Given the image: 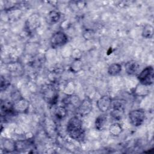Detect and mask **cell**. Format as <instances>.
<instances>
[{
  "label": "cell",
  "instance_id": "obj_1",
  "mask_svg": "<svg viewBox=\"0 0 154 154\" xmlns=\"http://www.w3.org/2000/svg\"><path fill=\"white\" fill-rule=\"evenodd\" d=\"M66 130L69 136L75 140L82 141L85 137L82 122L77 116H73L68 120Z\"/></svg>",
  "mask_w": 154,
  "mask_h": 154
},
{
  "label": "cell",
  "instance_id": "obj_2",
  "mask_svg": "<svg viewBox=\"0 0 154 154\" xmlns=\"http://www.w3.org/2000/svg\"><path fill=\"white\" fill-rule=\"evenodd\" d=\"M42 93L43 99L51 105H55L57 103L58 93L57 89L51 84H46L42 87Z\"/></svg>",
  "mask_w": 154,
  "mask_h": 154
},
{
  "label": "cell",
  "instance_id": "obj_3",
  "mask_svg": "<svg viewBox=\"0 0 154 154\" xmlns=\"http://www.w3.org/2000/svg\"><path fill=\"white\" fill-rule=\"evenodd\" d=\"M137 78L140 84L148 87L151 85L154 81L153 67L152 66H147L138 74Z\"/></svg>",
  "mask_w": 154,
  "mask_h": 154
},
{
  "label": "cell",
  "instance_id": "obj_4",
  "mask_svg": "<svg viewBox=\"0 0 154 154\" xmlns=\"http://www.w3.org/2000/svg\"><path fill=\"white\" fill-rule=\"evenodd\" d=\"M68 42V36L63 31H57L52 34L50 43L52 48L56 49L65 45Z\"/></svg>",
  "mask_w": 154,
  "mask_h": 154
},
{
  "label": "cell",
  "instance_id": "obj_5",
  "mask_svg": "<svg viewBox=\"0 0 154 154\" xmlns=\"http://www.w3.org/2000/svg\"><path fill=\"white\" fill-rule=\"evenodd\" d=\"M145 117V112L142 109L131 110L128 114V117L131 123L136 127L140 126L143 123Z\"/></svg>",
  "mask_w": 154,
  "mask_h": 154
},
{
  "label": "cell",
  "instance_id": "obj_6",
  "mask_svg": "<svg viewBox=\"0 0 154 154\" xmlns=\"http://www.w3.org/2000/svg\"><path fill=\"white\" fill-rule=\"evenodd\" d=\"M112 99L108 95L101 96L96 102V106L98 109L102 112H106L111 109L112 105Z\"/></svg>",
  "mask_w": 154,
  "mask_h": 154
},
{
  "label": "cell",
  "instance_id": "obj_7",
  "mask_svg": "<svg viewBox=\"0 0 154 154\" xmlns=\"http://www.w3.org/2000/svg\"><path fill=\"white\" fill-rule=\"evenodd\" d=\"M110 109V115L115 120H120L125 113V107L123 105L119 102L112 103Z\"/></svg>",
  "mask_w": 154,
  "mask_h": 154
},
{
  "label": "cell",
  "instance_id": "obj_8",
  "mask_svg": "<svg viewBox=\"0 0 154 154\" xmlns=\"http://www.w3.org/2000/svg\"><path fill=\"white\" fill-rule=\"evenodd\" d=\"M92 109L93 105L91 100L89 98L86 97L82 101H81L77 108V111L81 116H85L91 112Z\"/></svg>",
  "mask_w": 154,
  "mask_h": 154
},
{
  "label": "cell",
  "instance_id": "obj_9",
  "mask_svg": "<svg viewBox=\"0 0 154 154\" xmlns=\"http://www.w3.org/2000/svg\"><path fill=\"white\" fill-rule=\"evenodd\" d=\"M40 24L39 16L36 14L31 15L26 20L25 28L28 32H31L37 28Z\"/></svg>",
  "mask_w": 154,
  "mask_h": 154
},
{
  "label": "cell",
  "instance_id": "obj_10",
  "mask_svg": "<svg viewBox=\"0 0 154 154\" xmlns=\"http://www.w3.org/2000/svg\"><path fill=\"white\" fill-rule=\"evenodd\" d=\"M125 71L129 75H135L138 73L140 69V64L134 60H131L125 64Z\"/></svg>",
  "mask_w": 154,
  "mask_h": 154
},
{
  "label": "cell",
  "instance_id": "obj_11",
  "mask_svg": "<svg viewBox=\"0 0 154 154\" xmlns=\"http://www.w3.org/2000/svg\"><path fill=\"white\" fill-rule=\"evenodd\" d=\"M61 18V13L57 10H52L49 12L46 16V22L50 25L57 23Z\"/></svg>",
  "mask_w": 154,
  "mask_h": 154
},
{
  "label": "cell",
  "instance_id": "obj_12",
  "mask_svg": "<svg viewBox=\"0 0 154 154\" xmlns=\"http://www.w3.org/2000/svg\"><path fill=\"white\" fill-rule=\"evenodd\" d=\"M31 145V143L28 140H19L14 141V150L17 152L24 151Z\"/></svg>",
  "mask_w": 154,
  "mask_h": 154
},
{
  "label": "cell",
  "instance_id": "obj_13",
  "mask_svg": "<svg viewBox=\"0 0 154 154\" xmlns=\"http://www.w3.org/2000/svg\"><path fill=\"white\" fill-rule=\"evenodd\" d=\"M107 122V117L105 114L99 116L95 120V128L98 131L104 129Z\"/></svg>",
  "mask_w": 154,
  "mask_h": 154
},
{
  "label": "cell",
  "instance_id": "obj_14",
  "mask_svg": "<svg viewBox=\"0 0 154 154\" xmlns=\"http://www.w3.org/2000/svg\"><path fill=\"white\" fill-rule=\"evenodd\" d=\"M122 71V66L119 63H112L108 68V73L111 76H116Z\"/></svg>",
  "mask_w": 154,
  "mask_h": 154
},
{
  "label": "cell",
  "instance_id": "obj_15",
  "mask_svg": "<svg viewBox=\"0 0 154 154\" xmlns=\"http://www.w3.org/2000/svg\"><path fill=\"white\" fill-rule=\"evenodd\" d=\"M142 36L145 38H151L153 35V27L150 24H146L142 30Z\"/></svg>",
  "mask_w": 154,
  "mask_h": 154
},
{
  "label": "cell",
  "instance_id": "obj_16",
  "mask_svg": "<svg viewBox=\"0 0 154 154\" xmlns=\"http://www.w3.org/2000/svg\"><path fill=\"white\" fill-rule=\"evenodd\" d=\"M83 67V63L81 61V58L78 59H75L73 61L72 63L70 69V70L74 73H78L80 72L82 69Z\"/></svg>",
  "mask_w": 154,
  "mask_h": 154
},
{
  "label": "cell",
  "instance_id": "obj_17",
  "mask_svg": "<svg viewBox=\"0 0 154 154\" xmlns=\"http://www.w3.org/2000/svg\"><path fill=\"white\" fill-rule=\"evenodd\" d=\"M109 133L113 136H119L123 131V128L120 124L118 123H112L109 128Z\"/></svg>",
  "mask_w": 154,
  "mask_h": 154
},
{
  "label": "cell",
  "instance_id": "obj_18",
  "mask_svg": "<svg viewBox=\"0 0 154 154\" xmlns=\"http://www.w3.org/2000/svg\"><path fill=\"white\" fill-rule=\"evenodd\" d=\"M67 111L66 106H58L55 109V115L58 119H61L66 116Z\"/></svg>",
  "mask_w": 154,
  "mask_h": 154
},
{
  "label": "cell",
  "instance_id": "obj_19",
  "mask_svg": "<svg viewBox=\"0 0 154 154\" xmlns=\"http://www.w3.org/2000/svg\"><path fill=\"white\" fill-rule=\"evenodd\" d=\"M148 86H146L140 84L137 86L135 89V93H137L138 95L140 96H145L149 93V90H148Z\"/></svg>",
  "mask_w": 154,
  "mask_h": 154
},
{
  "label": "cell",
  "instance_id": "obj_20",
  "mask_svg": "<svg viewBox=\"0 0 154 154\" xmlns=\"http://www.w3.org/2000/svg\"><path fill=\"white\" fill-rule=\"evenodd\" d=\"M71 4H69L71 6V9L73 11H78L82 9L85 7V2L83 1H72L70 2Z\"/></svg>",
  "mask_w": 154,
  "mask_h": 154
},
{
  "label": "cell",
  "instance_id": "obj_21",
  "mask_svg": "<svg viewBox=\"0 0 154 154\" xmlns=\"http://www.w3.org/2000/svg\"><path fill=\"white\" fill-rule=\"evenodd\" d=\"M94 36V32L92 29H85L83 32V37L87 40L93 39Z\"/></svg>",
  "mask_w": 154,
  "mask_h": 154
}]
</instances>
